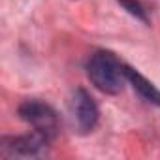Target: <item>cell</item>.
I'll use <instances>...</instances> for the list:
<instances>
[{
    "instance_id": "1",
    "label": "cell",
    "mask_w": 160,
    "mask_h": 160,
    "mask_svg": "<svg viewBox=\"0 0 160 160\" xmlns=\"http://www.w3.org/2000/svg\"><path fill=\"white\" fill-rule=\"evenodd\" d=\"M126 64L111 51L98 49L94 51L85 64V72L89 81L104 94L117 96L122 92L126 81Z\"/></svg>"
},
{
    "instance_id": "2",
    "label": "cell",
    "mask_w": 160,
    "mask_h": 160,
    "mask_svg": "<svg viewBox=\"0 0 160 160\" xmlns=\"http://www.w3.org/2000/svg\"><path fill=\"white\" fill-rule=\"evenodd\" d=\"M17 115L23 122H27L32 130L43 134L51 141L60 132V115L57 109L38 98H27L17 106Z\"/></svg>"
},
{
    "instance_id": "3",
    "label": "cell",
    "mask_w": 160,
    "mask_h": 160,
    "mask_svg": "<svg viewBox=\"0 0 160 160\" xmlns=\"http://www.w3.org/2000/svg\"><path fill=\"white\" fill-rule=\"evenodd\" d=\"M68 115L73 130L81 136H87L98 126L100 108L87 89L77 87L68 98Z\"/></svg>"
},
{
    "instance_id": "4",
    "label": "cell",
    "mask_w": 160,
    "mask_h": 160,
    "mask_svg": "<svg viewBox=\"0 0 160 160\" xmlns=\"http://www.w3.org/2000/svg\"><path fill=\"white\" fill-rule=\"evenodd\" d=\"M49 143L51 139L36 130L17 136H2L0 138V158H42L47 154Z\"/></svg>"
},
{
    "instance_id": "5",
    "label": "cell",
    "mask_w": 160,
    "mask_h": 160,
    "mask_svg": "<svg viewBox=\"0 0 160 160\" xmlns=\"http://www.w3.org/2000/svg\"><path fill=\"white\" fill-rule=\"evenodd\" d=\"M124 72H126V81L132 85V89L136 91V94H138L143 102L160 108V89H158L152 81H149V79H147L141 72H138L136 68H132V66H128V64H126Z\"/></svg>"
},
{
    "instance_id": "6",
    "label": "cell",
    "mask_w": 160,
    "mask_h": 160,
    "mask_svg": "<svg viewBox=\"0 0 160 160\" xmlns=\"http://www.w3.org/2000/svg\"><path fill=\"white\" fill-rule=\"evenodd\" d=\"M117 4L134 19L141 21L143 25H149V10L143 6V2H139V0H117Z\"/></svg>"
}]
</instances>
